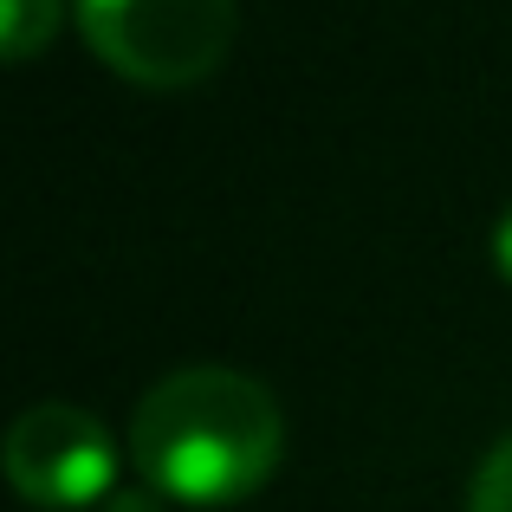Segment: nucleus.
<instances>
[{
	"label": "nucleus",
	"instance_id": "f257e3e1",
	"mask_svg": "<svg viewBox=\"0 0 512 512\" xmlns=\"http://www.w3.org/2000/svg\"><path fill=\"white\" fill-rule=\"evenodd\" d=\"M286 422L260 376L234 363H182L143 389L130 415V461L182 506H234L273 480Z\"/></svg>",
	"mask_w": 512,
	"mask_h": 512
},
{
	"label": "nucleus",
	"instance_id": "f03ea898",
	"mask_svg": "<svg viewBox=\"0 0 512 512\" xmlns=\"http://www.w3.org/2000/svg\"><path fill=\"white\" fill-rule=\"evenodd\" d=\"M234 0H78V33L117 78L188 91L234 52Z\"/></svg>",
	"mask_w": 512,
	"mask_h": 512
},
{
	"label": "nucleus",
	"instance_id": "7ed1b4c3",
	"mask_svg": "<svg viewBox=\"0 0 512 512\" xmlns=\"http://www.w3.org/2000/svg\"><path fill=\"white\" fill-rule=\"evenodd\" d=\"M0 461L13 493L46 512H78L117 493V441L78 402H33L26 415H13Z\"/></svg>",
	"mask_w": 512,
	"mask_h": 512
},
{
	"label": "nucleus",
	"instance_id": "20e7f679",
	"mask_svg": "<svg viewBox=\"0 0 512 512\" xmlns=\"http://www.w3.org/2000/svg\"><path fill=\"white\" fill-rule=\"evenodd\" d=\"M59 33V0H0V46L7 59H33Z\"/></svg>",
	"mask_w": 512,
	"mask_h": 512
},
{
	"label": "nucleus",
	"instance_id": "39448f33",
	"mask_svg": "<svg viewBox=\"0 0 512 512\" xmlns=\"http://www.w3.org/2000/svg\"><path fill=\"white\" fill-rule=\"evenodd\" d=\"M467 512H512V435L487 461L474 467V487H467Z\"/></svg>",
	"mask_w": 512,
	"mask_h": 512
},
{
	"label": "nucleus",
	"instance_id": "423d86ee",
	"mask_svg": "<svg viewBox=\"0 0 512 512\" xmlns=\"http://www.w3.org/2000/svg\"><path fill=\"white\" fill-rule=\"evenodd\" d=\"M104 512H163V500H156V487H117Z\"/></svg>",
	"mask_w": 512,
	"mask_h": 512
},
{
	"label": "nucleus",
	"instance_id": "0eeeda50",
	"mask_svg": "<svg viewBox=\"0 0 512 512\" xmlns=\"http://www.w3.org/2000/svg\"><path fill=\"white\" fill-rule=\"evenodd\" d=\"M493 266H500V279L512 286V208L500 214V227H493Z\"/></svg>",
	"mask_w": 512,
	"mask_h": 512
}]
</instances>
